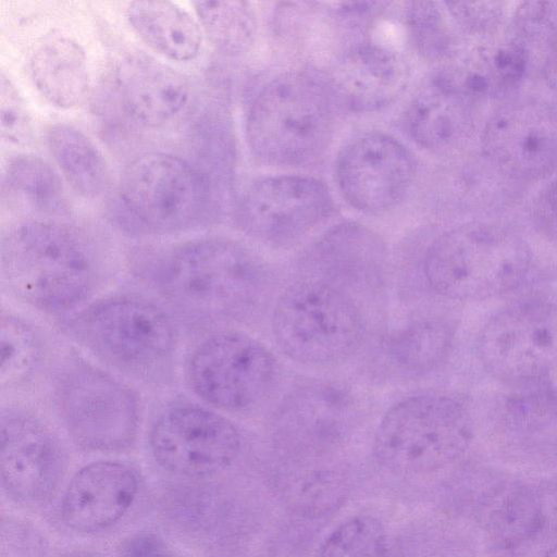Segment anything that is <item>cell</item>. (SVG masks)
Wrapping results in <instances>:
<instances>
[{
	"label": "cell",
	"instance_id": "obj_1",
	"mask_svg": "<svg viewBox=\"0 0 557 557\" xmlns=\"http://www.w3.org/2000/svg\"><path fill=\"white\" fill-rule=\"evenodd\" d=\"M158 294L180 313L202 322L242 321L269 288L264 262L245 245L210 237L154 256L144 270Z\"/></svg>",
	"mask_w": 557,
	"mask_h": 557
},
{
	"label": "cell",
	"instance_id": "obj_2",
	"mask_svg": "<svg viewBox=\"0 0 557 557\" xmlns=\"http://www.w3.org/2000/svg\"><path fill=\"white\" fill-rule=\"evenodd\" d=\"M108 273L99 249L57 222H25L2 244L3 284L16 299L45 312H64L84 304Z\"/></svg>",
	"mask_w": 557,
	"mask_h": 557
},
{
	"label": "cell",
	"instance_id": "obj_3",
	"mask_svg": "<svg viewBox=\"0 0 557 557\" xmlns=\"http://www.w3.org/2000/svg\"><path fill=\"white\" fill-rule=\"evenodd\" d=\"M533 263L522 237L496 224L469 223L438 236L423 271L430 287L457 300H484L517 289Z\"/></svg>",
	"mask_w": 557,
	"mask_h": 557
},
{
	"label": "cell",
	"instance_id": "obj_4",
	"mask_svg": "<svg viewBox=\"0 0 557 557\" xmlns=\"http://www.w3.org/2000/svg\"><path fill=\"white\" fill-rule=\"evenodd\" d=\"M67 329L97 359L137 381L158 383L173 369V324L147 299L113 296L98 300L78 312Z\"/></svg>",
	"mask_w": 557,
	"mask_h": 557
},
{
	"label": "cell",
	"instance_id": "obj_5",
	"mask_svg": "<svg viewBox=\"0 0 557 557\" xmlns=\"http://www.w3.org/2000/svg\"><path fill=\"white\" fill-rule=\"evenodd\" d=\"M331 98L313 76L287 73L265 85L247 117V140L261 161L280 166L311 162L332 135Z\"/></svg>",
	"mask_w": 557,
	"mask_h": 557
},
{
	"label": "cell",
	"instance_id": "obj_6",
	"mask_svg": "<svg viewBox=\"0 0 557 557\" xmlns=\"http://www.w3.org/2000/svg\"><path fill=\"white\" fill-rule=\"evenodd\" d=\"M473 424L458 398L426 393L394 405L382 418L374 453L386 468L416 475L453 461L468 446Z\"/></svg>",
	"mask_w": 557,
	"mask_h": 557
},
{
	"label": "cell",
	"instance_id": "obj_7",
	"mask_svg": "<svg viewBox=\"0 0 557 557\" xmlns=\"http://www.w3.org/2000/svg\"><path fill=\"white\" fill-rule=\"evenodd\" d=\"M272 327L288 358L312 366L345 361L364 334L361 313L351 298L315 280L296 282L280 295Z\"/></svg>",
	"mask_w": 557,
	"mask_h": 557
},
{
	"label": "cell",
	"instance_id": "obj_8",
	"mask_svg": "<svg viewBox=\"0 0 557 557\" xmlns=\"http://www.w3.org/2000/svg\"><path fill=\"white\" fill-rule=\"evenodd\" d=\"M57 413L73 441L89 450L128 447L139 424L135 393L123 382L79 359L60 370L53 387Z\"/></svg>",
	"mask_w": 557,
	"mask_h": 557
},
{
	"label": "cell",
	"instance_id": "obj_9",
	"mask_svg": "<svg viewBox=\"0 0 557 557\" xmlns=\"http://www.w3.org/2000/svg\"><path fill=\"white\" fill-rule=\"evenodd\" d=\"M120 199L133 230L170 234L200 223L208 208L209 190L199 172L184 159L148 152L124 170Z\"/></svg>",
	"mask_w": 557,
	"mask_h": 557
},
{
	"label": "cell",
	"instance_id": "obj_10",
	"mask_svg": "<svg viewBox=\"0 0 557 557\" xmlns=\"http://www.w3.org/2000/svg\"><path fill=\"white\" fill-rule=\"evenodd\" d=\"M478 354L484 369L511 386L547 377L557 366V302L516 301L483 326Z\"/></svg>",
	"mask_w": 557,
	"mask_h": 557
},
{
	"label": "cell",
	"instance_id": "obj_11",
	"mask_svg": "<svg viewBox=\"0 0 557 557\" xmlns=\"http://www.w3.org/2000/svg\"><path fill=\"white\" fill-rule=\"evenodd\" d=\"M275 363L270 351L253 337L222 331L193 351L187 375L193 391L206 403L227 411L246 410L270 389Z\"/></svg>",
	"mask_w": 557,
	"mask_h": 557
},
{
	"label": "cell",
	"instance_id": "obj_12",
	"mask_svg": "<svg viewBox=\"0 0 557 557\" xmlns=\"http://www.w3.org/2000/svg\"><path fill=\"white\" fill-rule=\"evenodd\" d=\"M154 459L186 476H205L227 468L238 456L240 436L225 417L196 405L166 409L150 432Z\"/></svg>",
	"mask_w": 557,
	"mask_h": 557
},
{
	"label": "cell",
	"instance_id": "obj_13",
	"mask_svg": "<svg viewBox=\"0 0 557 557\" xmlns=\"http://www.w3.org/2000/svg\"><path fill=\"white\" fill-rule=\"evenodd\" d=\"M482 150L512 178L549 175L557 169V103L525 99L504 104L484 126Z\"/></svg>",
	"mask_w": 557,
	"mask_h": 557
},
{
	"label": "cell",
	"instance_id": "obj_14",
	"mask_svg": "<svg viewBox=\"0 0 557 557\" xmlns=\"http://www.w3.org/2000/svg\"><path fill=\"white\" fill-rule=\"evenodd\" d=\"M332 210L327 188L318 180L285 175L252 184L240 200L237 222L251 237L285 247L320 224Z\"/></svg>",
	"mask_w": 557,
	"mask_h": 557
},
{
	"label": "cell",
	"instance_id": "obj_15",
	"mask_svg": "<svg viewBox=\"0 0 557 557\" xmlns=\"http://www.w3.org/2000/svg\"><path fill=\"white\" fill-rule=\"evenodd\" d=\"M414 170L409 150L380 133L366 134L349 143L336 164L343 196L352 207L368 213L397 205L408 190Z\"/></svg>",
	"mask_w": 557,
	"mask_h": 557
},
{
	"label": "cell",
	"instance_id": "obj_16",
	"mask_svg": "<svg viewBox=\"0 0 557 557\" xmlns=\"http://www.w3.org/2000/svg\"><path fill=\"white\" fill-rule=\"evenodd\" d=\"M0 468L2 484L12 497L26 504L42 503L62 476L61 447L35 416L8 410L1 416Z\"/></svg>",
	"mask_w": 557,
	"mask_h": 557
},
{
	"label": "cell",
	"instance_id": "obj_17",
	"mask_svg": "<svg viewBox=\"0 0 557 557\" xmlns=\"http://www.w3.org/2000/svg\"><path fill=\"white\" fill-rule=\"evenodd\" d=\"M386 261L382 239L358 223H342L321 235L308 249L305 265L315 281L344 293L379 285ZM347 294V293H346Z\"/></svg>",
	"mask_w": 557,
	"mask_h": 557
},
{
	"label": "cell",
	"instance_id": "obj_18",
	"mask_svg": "<svg viewBox=\"0 0 557 557\" xmlns=\"http://www.w3.org/2000/svg\"><path fill=\"white\" fill-rule=\"evenodd\" d=\"M138 491L136 473L117 461H95L70 481L61 504L66 527L95 532L117 522L131 508Z\"/></svg>",
	"mask_w": 557,
	"mask_h": 557
},
{
	"label": "cell",
	"instance_id": "obj_19",
	"mask_svg": "<svg viewBox=\"0 0 557 557\" xmlns=\"http://www.w3.org/2000/svg\"><path fill=\"white\" fill-rule=\"evenodd\" d=\"M409 66L392 49L359 45L344 54L334 70V83L344 103L357 112H372L392 103L406 88Z\"/></svg>",
	"mask_w": 557,
	"mask_h": 557
},
{
	"label": "cell",
	"instance_id": "obj_20",
	"mask_svg": "<svg viewBox=\"0 0 557 557\" xmlns=\"http://www.w3.org/2000/svg\"><path fill=\"white\" fill-rule=\"evenodd\" d=\"M474 103L441 71L412 98L406 117L408 131L425 149L451 148L471 129Z\"/></svg>",
	"mask_w": 557,
	"mask_h": 557
},
{
	"label": "cell",
	"instance_id": "obj_21",
	"mask_svg": "<svg viewBox=\"0 0 557 557\" xmlns=\"http://www.w3.org/2000/svg\"><path fill=\"white\" fill-rule=\"evenodd\" d=\"M357 413L356 404L346 391L314 383L290 393L274 418L280 434L334 440L350 430Z\"/></svg>",
	"mask_w": 557,
	"mask_h": 557
},
{
	"label": "cell",
	"instance_id": "obj_22",
	"mask_svg": "<svg viewBox=\"0 0 557 557\" xmlns=\"http://www.w3.org/2000/svg\"><path fill=\"white\" fill-rule=\"evenodd\" d=\"M124 108L137 123L157 127L171 121L189 98V84L175 69L152 59L129 62L121 78Z\"/></svg>",
	"mask_w": 557,
	"mask_h": 557
},
{
	"label": "cell",
	"instance_id": "obj_23",
	"mask_svg": "<svg viewBox=\"0 0 557 557\" xmlns=\"http://www.w3.org/2000/svg\"><path fill=\"white\" fill-rule=\"evenodd\" d=\"M531 54L515 36L482 45L444 72L473 102L505 96L527 75Z\"/></svg>",
	"mask_w": 557,
	"mask_h": 557
},
{
	"label": "cell",
	"instance_id": "obj_24",
	"mask_svg": "<svg viewBox=\"0 0 557 557\" xmlns=\"http://www.w3.org/2000/svg\"><path fill=\"white\" fill-rule=\"evenodd\" d=\"M29 72L37 90L59 108H75L88 96L86 54L72 38L54 36L40 44L30 57Z\"/></svg>",
	"mask_w": 557,
	"mask_h": 557
},
{
	"label": "cell",
	"instance_id": "obj_25",
	"mask_svg": "<svg viewBox=\"0 0 557 557\" xmlns=\"http://www.w3.org/2000/svg\"><path fill=\"white\" fill-rule=\"evenodd\" d=\"M126 17L138 37L169 60L190 61L200 51L202 45L200 24L173 1H133L127 7Z\"/></svg>",
	"mask_w": 557,
	"mask_h": 557
},
{
	"label": "cell",
	"instance_id": "obj_26",
	"mask_svg": "<svg viewBox=\"0 0 557 557\" xmlns=\"http://www.w3.org/2000/svg\"><path fill=\"white\" fill-rule=\"evenodd\" d=\"M47 145L63 178L84 198H96L109 185L108 163L96 144L69 124L50 126Z\"/></svg>",
	"mask_w": 557,
	"mask_h": 557
},
{
	"label": "cell",
	"instance_id": "obj_27",
	"mask_svg": "<svg viewBox=\"0 0 557 557\" xmlns=\"http://www.w3.org/2000/svg\"><path fill=\"white\" fill-rule=\"evenodd\" d=\"M454 341L451 326L441 320H423L399 331L388 346L392 359L408 371H428L446 359Z\"/></svg>",
	"mask_w": 557,
	"mask_h": 557
},
{
	"label": "cell",
	"instance_id": "obj_28",
	"mask_svg": "<svg viewBox=\"0 0 557 557\" xmlns=\"http://www.w3.org/2000/svg\"><path fill=\"white\" fill-rule=\"evenodd\" d=\"M10 186L37 210L61 214L69 209L67 197L59 174L37 156L22 154L8 164Z\"/></svg>",
	"mask_w": 557,
	"mask_h": 557
},
{
	"label": "cell",
	"instance_id": "obj_29",
	"mask_svg": "<svg viewBox=\"0 0 557 557\" xmlns=\"http://www.w3.org/2000/svg\"><path fill=\"white\" fill-rule=\"evenodd\" d=\"M42 354L41 341L32 325L5 314L1 318L2 387H13L28 379L38 367Z\"/></svg>",
	"mask_w": 557,
	"mask_h": 557
},
{
	"label": "cell",
	"instance_id": "obj_30",
	"mask_svg": "<svg viewBox=\"0 0 557 557\" xmlns=\"http://www.w3.org/2000/svg\"><path fill=\"white\" fill-rule=\"evenodd\" d=\"M201 29L219 50L235 53L243 50L252 33V18L245 2L194 1Z\"/></svg>",
	"mask_w": 557,
	"mask_h": 557
},
{
	"label": "cell",
	"instance_id": "obj_31",
	"mask_svg": "<svg viewBox=\"0 0 557 557\" xmlns=\"http://www.w3.org/2000/svg\"><path fill=\"white\" fill-rule=\"evenodd\" d=\"M387 552L382 523L359 515L342 522L325 537L318 557H387Z\"/></svg>",
	"mask_w": 557,
	"mask_h": 557
},
{
	"label": "cell",
	"instance_id": "obj_32",
	"mask_svg": "<svg viewBox=\"0 0 557 557\" xmlns=\"http://www.w3.org/2000/svg\"><path fill=\"white\" fill-rule=\"evenodd\" d=\"M504 417L516 426H540L557 420V388L547 377L513 386Z\"/></svg>",
	"mask_w": 557,
	"mask_h": 557
},
{
	"label": "cell",
	"instance_id": "obj_33",
	"mask_svg": "<svg viewBox=\"0 0 557 557\" xmlns=\"http://www.w3.org/2000/svg\"><path fill=\"white\" fill-rule=\"evenodd\" d=\"M408 24L420 53L432 61L445 59L454 51V35L444 10L436 2H412Z\"/></svg>",
	"mask_w": 557,
	"mask_h": 557
},
{
	"label": "cell",
	"instance_id": "obj_34",
	"mask_svg": "<svg viewBox=\"0 0 557 557\" xmlns=\"http://www.w3.org/2000/svg\"><path fill=\"white\" fill-rule=\"evenodd\" d=\"M0 115L2 137L11 143H26L30 137V117L26 104L12 82L1 74Z\"/></svg>",
	"mask_w": 557,
	"mask_h": 557
},
{
	"label": "cell",
	"instance_id": "obj_35",
	"mask_svg": "<svg viewBox=\"0 0 557 557\" xmlns=\"http://www.w3.org/2000/svg\"><path fill=\"white\" fill-rule=\"evenodd\" d=\"M449 14L469 33L486 34L495 30L504 16L499 2H451L445 3Z\"/></svg>",
	"mask_w": 557,
	"mask_h": 557
},
{
	"label": "cell",
	"instance_id": "obj_36",
	"mask_svg": "<svg viewBox=\"0 0 557 557\" xmlns=\"http://www.w3.org/2000/svg\"><path fill=\"white\" fill-rule=\"evenodd\" d=\"M531 220L536 231L557 245V178L546 185L534 198Z\"/></svg>",
	"mask_w": 557,
	"mask_h": 557
},
{
	"label": "cell",
	"instance_id": "obj_37",
	"mask_svg": "<svg viewBox=\"0 0 557 557\" xmlns=\"http://www.w3.org/2000/svg\"><path fill=\"white\" fill-rule=\"evenodd\" d=\"M120 557H177L166 543L150 533H140L126 540Z\"/></svg>",
	"mask_w": 557,
	"mask_h": 557
},
{
	"label": "cell",
	"instance_id": "obj_38",
	"mask_svg": "<svg viewBox=\"0 0 557 557\" xmlns=\"http://www.w3.org/2000/svg\"><path fill=\"white\" fill-rule=\"evenodd\" d=\"M541 72L546 84L557 91V34L542 52Z\"/></svg>",
	"mask_w": 557,
	"mask_h": 557
},
{
	"label": "cell",
	"instance_id": "obj_39",
	"mask_svg": "<svg viewBox=\"0 0 557 557\" xmlns=\"http://www.w3.org/2000/svg\"><path fill=\"white\" fill-rule=\"evenodd\" d=\"M544 557H557V547L549 550Z\"/></svg>",
	"mask_w": 557,
	"mask_h": 557
},
{
	"label": "cell",
	"instance_id": "obj_40",
	"mask_svg": "<svg viewBox=\"0 0 557 557\" xmlns=\"http://www.w3.org/2000/svg\"><path fill=\"white\" fill-rule=\"evenodd\" d=\"M77 557H81V556H77Z\"/></svg>",
	"mask_w": 557,
	"mask_h": 557
}]
</instances>
